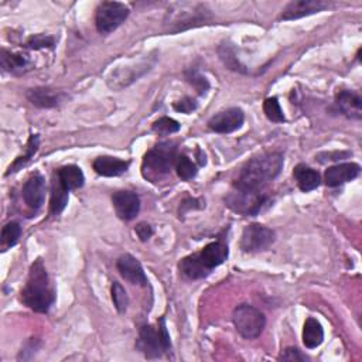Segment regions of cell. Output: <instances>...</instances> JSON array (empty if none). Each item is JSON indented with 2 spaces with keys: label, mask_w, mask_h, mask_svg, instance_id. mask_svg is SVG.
<instances>
[{
  "label": "cell",
  "mask_w": 362,
  "mask_h": 362,
  "mask_svg": "<svg viewBox=\"0 0 362 362\" xmlns=\"http://www.w3.org/2000/svg\"><path fill=\"white\" fill-rule=\"evenodd\" d=\"M284 164L283 155L279 152L262 153L250 159L241 170L235 189L245 191H259L275 180Z\"/></svg>",
  "instance_id": "obj_1"
},
{
  "label": "cell",
  "mask_w": 362,
  "mask_h": 362,
  "mask_svg": "<svg viewBox=\"0 0 362 362\" xmlns=\"http://www.w3.org/2000/svg\"><path fill=\"white\" fill-rule=\"evenodd\" d=\"M54 300L55 293L46 266L42 259H37L30 266L27 283L21 291V302L35 313H49Z\"/></svg>",
  "instance_id": "obj_2"
},
{
  "label": "cell",
  "mask_w": 362,
  "mask_h": 362,
  "mask_svg": "<svg viewBox=\"0 0 362 362\" xmlns=\"http://www.w3.org/2000/svg\"><path fill=\"white\" fill-rule=\"evenodd\" d=\"M211 19L209 10L205 5L177 3L174 5L164 19V27L169 33H178L200 24H205Z\"/></svg>",
  "instance_id": "obj_3"
},
{
  "label": "cell",
  "mask_w": 362,
  "mask_h": 362,
  "mask_svg": "<svg viewBox=\"0 0 362 362\" xmlns=\"http://www.w3.org/2000/svg\"><path fill=\"white\" fill-rule=\"evenodd\" d=\"M136 348L149 359L160 358L163 354L169 352L171 350V340L166 327V320L162 318L157 325H143L139 331Z\"/></svg>",
  "instance_id": "obj_4"
},
{
  "label": "cell",
  "mask_w": 362,
  "mask_h": 362,
  "mask_svg": "<svg viewBox=\"0 0 362 362\" xmlns=\"http://www.w3.org/2000/svg\"><path fill=\"white\" fill-rule=\"evenodd\" d=\"M177 148L173 141L159 143L156 148L149 150L143 159V175L150 181H157L169 174L175 166Z\"/></svg>",
  "instance_id": "obj_5"
},
{
  "label": "cell",
  "mask_w": 362,
  "mask_h": 362,
  "mask_svg": "<svg viewBox=\"0 0 362 362\" xmlns=\"http://www.w3.org/2000/svg\"><path fill=\"white\" fill-rule=\"evenodd\" d=\"M236 331L246 340L258 338L266 325L265 314L250 304H239L232 313Z\"/></svg>",
  "instance_id": "obj_6"
},
{
  "label": "cell",
  "mask_w": 362,
  "mask_h": 362,
  "mask_svg": "<svg viewBox=\"0 0 362 362\" xmlns=\"http://www.w3.org/2000/svg\"><path fill=\"white\" fill-rule=\"evenodd\" d=\"M129 13H130L129 8L123 3L102 2L98 6L96 15H95L96 30L103 35L111 34L122 23H125V20L129 17Z\"/></svg>",
  "instance_id": "obj_7"
},
{
  "label": "cell",
  "mask_w": 362,
  "mask_h": 362,
  "mask_svg": "<svg viewBox=\"0 0 362 362\" xmlns=\"http://www.w3.org/2000/svg\"><path fill=\"white\" fill-rule=\"evenodd\" d=\"M227 207L242 215H258L264 205L268 202V197L259 191H245L235 189L225 197Z\"/></svg>",
  "instance_id": "obj_8"
},
{
  "label": "cell",
  "mask_w": 362,
  "mask_h": 362,
  "mask_svg": "<svg viewBox=\"0 0 362 362\" xmlns=\"http://www.w3.org/2000/svg\"><path fill=\"white\" fill-rule=\"evenodd\" d=\"M276 241V234L273 230L262 224L248 225L241 238V248L243 252L257 253L269 249Z\"/></svg>",
  "instance_id": "obj_9"
},
{
  "label": "cell",
  "mask_w": 362,
  "mask_h": 362,
  "mask_svg": "<svg viewBox=\"0 0 362 362\" xmlns=\"http://www.w3.org/2000/svg\"><path fill=\"white\" fill-rule=\"evenodd\" d=\"M156 60H152L148 57V60H140L137 64L132 65H125L121 68H117L115 71L111 72V76L107 77V85L112 89H122L129 87L132 83L137 81L143 74H146L148 71L152 69L155 65Z\"/></svg>",
  "instance_id": "obj_10"
},
{
  "label": "cell",
  "mask_w": 362,
  "mask_h": 362,
  "mask_svg": "<svg viewBox=\"0 0 362 362\" xmlns=\"http://www.w3.org/2000/svg\"><path fill=\"white\" fill-rule=\"evenodd\" d=\"M243 122H245V114L241 107H230V110H225L223 112L214 115L208 121V128L215 133L227 135L241 129Z\"/></svg>",
  "instance_id": "obj_11"
},
{
  "label": "cell",
  "mask_w": 362,
  "mask_h": 362,
  "mask_svg": "<svg viewBox=\"0 0 362 362\" xmlns=\"http://www.w3.org/2000/svg\"><path fill=\"white\" fill-rule=\"evenodd\" d=\"M330 6V3L322 2V0H295V2H291L283 9L280 20H298L320 13Z\"/></svg>",
  "instance_id": "obj_12"
},
{
  "label": "cell",
  "mask_w": 362,
  "mask_h": 362,
  "mask_svg": "<svg viewBox=\"0 0 362 362\" xmlns=\"http://www.w3.org/2000/svg\"><path fill=\"white\" fill-rule=\"evenodd\" d=\"M23 200L31 209L37 211L46 200V180L40 173L31 174L23 186Z\"/></svg>",
  "instance_id": "obj_13"
},
{
  "label": "cell",
  "mask_w": 362,
  "mask_h": 362,
  "mask_svg": "<svg viewBox=\"0 0 362 362\" xmlns=\"http://www.w3.org/2000/svg\"><path fill=\"white\" fill-rule=\"evenodd\" d=\"M112 204L117 215L123 221H132L140 211V198L133 191H117L112 196Z\"/></svg>",
  "instance_id": "obj_14"
},
{
  "label": "cell",
  "mask_w": 362,
  "mask_h": 362,
  "mask_svg": "<svg viewBox=\"0 0 362 362\" xmlns=\"http://www.w3.org/2000/svg\"><path fill=\"white\" fill-rule=\"evenodd\" d=\"M359 171L361 167L356 163H341L325 170L324 181L329 187H338L355 180L359 175Z\"/></svg>",
  "instance_id": "obj_15"
},
{
  "label": "cell",
  "mask_w": 362,
  "mask_h": 362,
  "mask_svg": "<svg viewBox=\"0 0 362 362\" xmlns=\"http://www.w3.org/2000/svg\"><path fill=\"white\" fill-rule=\"evenodd\" d=\"M117 268H118L119 273L122 275V277H125L132 284L148 286L149 280H148L146 273H144L143 266L135 257L129 255V253H125V255H122L118 259Z\"/></svg>",
  "instance_id": "obj_16"
},
{
  "label": "cell",
  "mask_w": 362,
  "mask_h": 362,
  "mask_svg": "<svg viewBox=\"0 0 362 362\" xmlns=\"http://www.w3.org/2000/svg\"><path fill=\"white\" fill-rule=\"evenodd\" d=\"M230 255L228 246L224 242H211L198 252V257L204 266L211 272L212 269L221 266Z\"/></svg>",
  "instance_id": "obj_17"
},
{
  "label": "cell",
  "mask_w": 362,
  "mask_h": 362,
  "mask_svg": "<svg viewBox=\"0 0 362 362\" xmlns=\"http://www.w3.org/2000/svg\"><path fill=\"white\" fill-rule=\"evenodd\" d=\"M130 162L111 156H101L94 160L92 167L102 177H118L129 170Z\"/></svg>",
  "instance_id": "obj_18"
},
{
  "label": "cell",
  "mask_w": 362,
  "mask_h": 362,
  "mask_svg": "<svg viewBox=\"0 0 362 362\" xmlns=\"http://www.w3.org/2000/svg\"><path fill=\"white\" fill-rule=\"evenodd\" d=\"M27 99L37 107H43V110H49V107H55L62 102V94L57 92L51 88L39 87L33 88L26 92Z\"/></svg>",
  "instance_id": "obj_19"
},
{
  "label": "cell",
  "mask_w": 362,
  "mask_h": 362,
  "mask_svg": "<svg viewBox=\"0 0 362 362\" xmlns=\"http://www.w3.org/2000/svg\"><path fill=\"white\" fill-rule=\"evenodd\" d=\"M55 178L68 193L72 190L81 189L85 183V175L83 170L76 164H68L58 169Z\"/></svg>",
  "instance_id": "obj_20"
},
{
  "label": "cell",
  "mask_w": 362,
  "mask_h": 362,
  "mask_svg": "<svg viewBox=\"0 0 362 362\" xmlns=\"http://www.w3.org/2000/svg\"><path fill=\"white\" fill-rule=\"evenodd\" d=\"M336 103L340 111L352 119L362 118V99L354 91H341L337 94Z\"/></svg>",
  "instance_id": "obj_21"
},
{
  "label": "cell",
  "mask_w": 362,
  "mask_h": 362,
  "mask_svg": "<svg viewBox=\"0 0 362 362\" xmlns=\"http://www.w3.org/2000/svg\"><path fill=\"white\" fill-rule=\"evenodd\" d=\"M0 65H2L5 72H10V74H24L31 67V62L27 55L10 53L8 50H2L0 53Z\"/></svg>",
  "instance_id": "obj_22"
},
{
  "label": "cell",
  "mask_w": 362,
  "mask_h": 362,
  "mask_svg": "<svg viewBox=\"0 0 362 362\" xmlns=\"http://www.w3.org/2000/svg\"><path fill=\"white\" fill-rule=\"evenodd\" d=\"M293 177L296 180L299 189L303 193H309V191L316 190L321 183V177H320L318 171H316L314 169H311L306 164L296 166L295 171H293Z\"/></svg>",
  "instance_id": "obj_23"
},
{
  "label": "cell",
  "mask_w": 362,
  "mask_h": 362,
  "mask_svg": "<svg viewBox=\"0 0 362 362\" xmlns=\"http://www.w3.org/2000/svg\"><path fill=\"white\" fill-rule=\"evenodd\" d=\"M324 341V330L322 325L320 324L318 320L309 317L304 322L303 327V344L309 350H314L320 347Z\"/></svg>",
  "instance_id": "obj_24"
},
{
  "label": "cell",
  "mask_w": 362,
  "mask_h": 362,
  "mask_svg": "<svg viewBox=\"0 0 362 362\" xmlns=\"http://www.w3.org/2000/svg\"><path fill=\"white\" fill-rule=\"evenodd\" d=\"M180 270L187 279L190 280H197L208 276L211 272L204 266L201 262L198 253H193V255L184 258L180 262Z\"/></svg>",
  "instance_id": "obj_25"
},
{
  "label": "cell",
  "mask_w": 362,
  "mask_h": 362,
  "mask_svg": "<svg viewBox=\"0 0 362 362\" xmlns=\"http://www.w3.org/2000/svg\"><path fill=\"white\" fill-rule=\"evenodd\" d=\"M39 146H40V136L39 135H31L28 141H27V148H26V153L23 156H19L15 163L9 167V171L6 173V175L12 174V173H16L19 171L21 167H24L27 164V162L37 153L39 150Z\"/></svg>",
  "instance_id": "obj_26"
},
{
  "label": "cell",
  "mask_w": 362,
  "mask_h": 362,
  "mask_svg": "<svg viewBox=\"0 0 362 362\" xmlns=\"http://www.w3.org/2000/svg\"><path fill=\"white\" fill-rule=\"evenodd\" d=\"M68 198H69V193L58 183L57 178L53 181V187H51V201H50V209L54 215H60L67 204H68Z\"/></svg>",
  "instance_id": "obj_27"
},
{
  "label": "cell",
  "mask_w": 362,
  "mask_h": 362,
  "mask_svg": "<svg viewBox=\"0 0 362 362\" xmlns=\"http://www.w3.org/2000/svg\"><path fill=\"white\" fill-rule=\"evenodd\" d=\"M218 54L223 60V62L232 71H236V72H246L245 67L241 64V61L238 60L236 57V53H235V47L230 43H223L218 49Z\"/></svg>",
  "instance_id": "obj_28"
},
{
  "label": "cell",
  "mask_w": 362,
  "mask_h": 362,
  "mask_svg": "<svg viewBox=\"0 0 362 362\" xmlns=\"http://www.w3.org/2000/svg\"><path fill=\"white\" fill-rule=\"evenodd\" d=\"M175 170H177V175L183 180V181H190L193 180L198 170L196 163H193L187 156H178L175 160Z\"/></svg>",
  "instance_id": "obj_29"
},
{
  "label": "cell",
  "mask_w": 362,
  "mask_h": 362,
  "mask_svg": "<svg viewBox=\"0 0 362 362\" xmlns=\"http://www.w3.org/2000/svg\"><path fill=\"white\" fill-rule=\"evenodd\" d=\"M21 236V227L19 223H8L2 230V248L3 250L15 246Z\"/></svg>",
  "instance_id": "obj_30"
},
{
  "label": "cell",
  "mask_w": 362,
  "mask_h": 362,
  "mask_svg": "<svg viewBox=\"0 0 362 362\" xmlns=\"http://www.w3.org/2000/svg\"><path fill=\"white\" fill-rule=\"evenodd\" d=\"M264 112H265L266 118L270 122H275V123L284 122V114L282 111L280 103H279L276 96L265 99V102H264Z\"/></svg>",
  "instance_id": "obj_31"
},
{
  "label": "cell",
  "mask_w": 362,
  "mask_h": 362,
  "mask_svg": "<svg viewBox=\"0 0 362 362\" xmlns=\"http://www.w3.org/2000/svg\"><path fill=\"white\" fill-rule=\"evenodd\" d=\"M111 293H112V302L115 304V309L121 314H123L128 310V306H129V296L125 291V287L119 282H114Z\"/></svg>",
  "instance_id": "obj_32"
},
{
  "label": "cell",
  "mask_w": 362,
  "mask_h": 362,
  "mask_svg": "<svg viewBox=\"0 0 362 362\" xmlns=\"http://www.w3.org/2000/svg\"><path fill=\"white\" fill-rule=\"evenodd\" d=\"M181 125L173 119V118H169V117H164V118H160L159 121H156L152 126L153 132L160 135V136H169V135H173V133H177L180 130Z\"/></svg>",
  "instance_id": "obj_33"
},
{
  "label": "cell",
  "mask_w": 362,
  "mask_h": 362,
  "mask_svg": "<svg viewBox=\"0 0 362 362\" xmlns=\"http://www.w3.org/2000/svg\"><path fill=\"white\" fill-rule=\"evenodd\" d=\"M55 40L51 35L46 34H35L26 42V47L31 50H43V49H54Z\"/></svg>",
  "instance_id": "obj_34"
},
{
  "label": "cell",
  "mask_w": 362,
  "mask_h": 362,
  "mask_svg": "<svg viewBox=\"0 0 362 362\" xmlns=\"http://www.w3.org/2000/svg\"><path fill=\"white\" fill-rule=\"evenodd\" d=\"M186 80H187V83H190L196 88L198 95H204L209 89V83L207 81L205 77H202L200 74L197 69L186 71Z\"/></svg>",
  "instance_id": "obj_35"
},
{
  "label": "cell",
  "mask_w": 362,
  "mask_h": 362,
  "mask_svg": "<svg viewBox=\"0 0 362 362\" xmlns=\"http://www.w3.org/2000/svg\"><path fill=\"white\" fill-rule=\"evenodd\" d=\"M197 106H198V103L193 98H190V96H186V98L180 99V101H175L173 103L174 111H177L180 114H186V115L193 114L197 110Z\"/></svg>",
  "instance_id": "obj_36"
},
{
  "label": "cell",
  "mask_w": 362,
  "mask_h": 362,
  "mask_svg": "<svg viewBox=\"0 0 362 362\" xmlns=\"http://www.w3.org/2000/svg\"><path fill=\"white\" fill-rule=\"evenodd\" d=\"M279 361H309V356L304 355L299 348H293V347H288L286 348L282 355L279 356Z\"/></svg>",
  "instance_id": "obj_37"
},
{
  "label": "cell",
  "mask_w": 362,
  "mask_h": 362,
  "mask_svg": "<svg viewBox=\"0 0 362 362\" xmlns=\"http://www.w3.org/2000/svg\"><path fill=\"white\" fill-rule=\"evenodd\" d=\"M135 232H136L137 238H139L141 242H146V241H149V239L152 238V235H153V228H152L149 224H146V223H140V224L136 225Z\"/></svg>",
  "instance_id": "obj_38"
}]
</instances>
